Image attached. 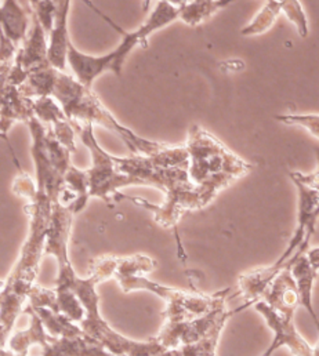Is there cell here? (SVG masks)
Segmentation results:
<instances>
[{"mask_svg": "<svg viewBox=\"0 0 319 356\" xmlns=\"http://www.w3.org/2000/svg\"><path fill=\"white\" fill-rule=\"evenodd\" d=\"M119 259L116 257H101L94 263L90 277L80 279L75 277L70 284L71 290L79 300L84 318L80 322L79 327L84 334L101 343L105 350L118 356H157L164 351L160 344L153 339L150 341H133L118 332H115L100 315L98 309V294L95 286L114 276Z\"/></svg>", "mask_w": 319, "mask_h": 356, "instance_id": "1", "label": "cell"}, {"mask_svg": "<svg viewBox=\"0 0 319 356\" xmlns=\"http://www.w3.org/2000/svg\"><path fill=\"white\" fill-rule=\"evenodd\" d=\"M187 154L191 158V184L209 204L216 193L231 181L250 172L251 166L231 155L219 141L198 127H192Z\"/></svg>", "mask_w": 319, "mask_h": 356, "instance_id": "2", "label": "cell"}, {"mask_svg": "<svg viewBox=\"0 0 319 356\" xmlns=\"http://www.w3.org/2000/svg\"><path fill=\"white\" fill-rule=\"evenodd\" d=\"M50 94H53L61 102L63 112L64 115H67L71 124L98 123L109 127L111 130L118 133L127 145L132 147L133 152H141L155 156L169 148V145L164 144H155L141 140L132 134L129 130L123 129L115 122L112 115L102 106V104L97 99V97L90 89L81 86L78 81L65 75L64 72H56Z\"/></svg>", "mask_w": 319, "mask_h": 356, "instance_id": "3", "label": "cell"}, {"mask_svg": "<svg viewBox=\"0 0 319 356\" xmlns=\"http://www.w3.org/2000/svg\"><path fill=\"white\" fill-rule=\"evenodd\" d=\"M178 14H180V7H174L169 1H160L153 15L150 17V19L139 31L132 33H125L118 49H115L107 56L93 57V56L83 54L77 47H74L72 42H70L68 53H67V64H70L80 85L90 89L94 79L107 71H111L115 75H120L122 65L126 60V56L136 46L141 43L146 46V40L150 33L177 19Z\"/></svg>", "mask_w": 319, "mask_h": 356, "instance_id": "4", "label": "cell"}, {"mask_svg": "<svg viewBox=\"0 0 319 356\" xmlns=\"http://www.w3.org/2000/svg\"><path fill=\"white\" fill-rule=\"evenodd\" d=\"M227 291L221 296V298L217 301V304L208 314H205L199 318H195L191 321H184V322H177V323L164 322L158 336L154 337V340L160 344L162 348L171 350V348H177L180 346L194 344V343L205 339L215 330H223L226 326V322L235 312H240V309H244L246 307H249L251 304V302H247L235 311H228L226 308Z\"/></svg>", "mask_w": 319, "mask_h": 356, "instance_id": "5", "label": "cell"}, {"mask_svg": "<svg viewBox=\"0 0 319 356\" xmlns=\"http://www.w3.org/2000/svg\"><path fill=\"white\" fill-rule=\"evenodd\" d=\"M74 214L75 213L72 206H64L60 202L52 204V216L46 232L43 253L54 256L59 261V276L56 286L57 290L68 289L71 282L77 277V273L68 257V241Z\"/></svg>", "mask_w": 319, "mask_h": 356, "instance_id": "6", "label": "cell"}, {"mask_svg": "<svg viewBox=\"0 0 319 356\" xmlns=\"http://www.w3.org/2000/svg\"><path fill=\"white\" fill-rule=\"evenodd\" d=\"M254 308L264 316L270 329L275 334L271 347L267 348L261 356H272L281 347L289 348L290 353L296 356H318V347H310V344L297 333L293 321L282 318L261 300L254 302Z\"/></svg>", "mask_w": 319, "mask_h": 356, "instance_id": "7", "label": "cell"}, {"mask_svg": "<svg viewBox=\"0 0 319 356\" xmlns=\"http://www.w3.org/2000/svg\"><path fill=\"white\" fill-rule=\"evenodd\" d=\"M261 298V301H264L282 318L293 321L295 311L300 305V300L289 268H285L274 277V280L263 293Z\"/></svg>", "mask_w": 319, "mask_h": 356, "instance_id": "8", "label": "cell"}, {"mask_svg": "<svg viewBox=\"0 0 319 356\" xmlns=\"http://www.w3.org/2000/svg\"><path fill=\"white\" fill-rule=\"evenodd\" d=\"M71 1H56L54 24L50 31V44L47 47V61L52 68L64 72L67 68V53L70 44L68 36V10Z\"/></svg>", "mask_w": 319, "mask_h": 356, "instance_id": "9", "label": "cell"}, {"mask_svg": "<svg viewBox=\"0 0 319 356\" xmlns=\"http://www.w3.org/2000/svg\"><path fill=\"white\" fill-rule=\"evenodd\" d=\"M42 356H118L111 354L97 340L83 332L72 337H53Z\"/></svg>", "mask_w": 319, "mask_h": 356, "instance_id": "10", "label": "cell"}, {"mask_svg": "<svg viewBox=\"0 0 319 356\" xmlns=\"http://www.w3.org/2000/svg\"><path fill=\"white\" fill-rule=\"evenodd\" d=\"M25 312H28L31 315V325H29V327L26 330L14 333L7 340L8 351H11L13 354L21 356H28L29 348L32 346H35V344L42 346L45 348L50 343V340L53 339L46 332L43 323L40 322V319L38 318V315L32 311V308L29 305L25 308Z\"/></svg>", "mask_w": 319, "mask_h": 356, "instance_id": "11", "label": "cell"}, {"mask_svg": "<svg viewBox=\"0 0 319 356\" xmlns=\"http://www.w3.org/2000/svg\"><path fill=\"white\" fill-rule=\"evenodd\" d=\"M289 269L299 293L300 305H303L309 311L316 325H318V318L313 307V284L314 280L318 277V270L310 266L309 259L306 256L297 257Z\"/></svg>", "mask_w": 319, "mask_h": 356, "instance_id": "12", "label": "cell"}, {"mask_svg": "<svg viewBox=\"0 0 319 356\" xmlns=\"http://www.w3.org/2000/svg\"><path fill=\"white\" fill-rule=\"evenodd\" d=\"M26 26L28 18L18 1H0V29L15 47L25 42Z\"/></svg>", "mask_w": 319, "mask_h": 356, "instance_id": "13", "label": "cell"}, {"mask_svg": "<svg viewBox=\"0 0 319 356\" xmlns=\"http://www.w3.org/2000/svg\"><path fill=\"white\" fill-rule=\"evenodd\" d=\"M32 311L38 315L46 332L52 337H72L81 332L79 326L75 325V322H72L64 314L54 312L47 308H32Z\"/></svg>", "mask_w": 319, "mask_h": 356, "instance_id": "14", "label": "cell"}, {"mask_svg": "<svg viewBox=\"0 0 319 356\" xmlns=\"http://www.w3.org/2000/svg\"><path fill=\"white\" fill-rule=\"evenodd\" d=\"M228 4L227 1H192L181 3L178 18H182L189 25H196L212 15L216 10Z\"/></svg>", "mask_w": 319, "mask_h": 356, "instance_id": "15", "label": "cell"}, {"mask_svg": "<svg viewBox=\"0 0 319 356\" xmlns=\"http://www.w3.org/2000/svg\"><path fill=\"white\" fill-rule=\"evenodd\" d=\"M56 296H57L59 312L64 314L72 322L80 323L81 319L84 318V309L78 297L71 290H56Z\"/></svg>", "mask_w": 319, "mask_h": 356, "instance_id": "16", "label": "cell"}, {"mask_svg": "<svg viewBox=\"0 0 319 356\" xmlns=\"http://www.w3.org/2000/svg\"><path fill=\"white\" fill-rule=\"evenodd\" d=\"M275 119L282 120L283 123H288V124H296V126L306 127V129L311 130V133L316 138H318V115H310V116L289 115V116H277Z\"/></svg>", "mask_w": 319, "mask_h": 356, "instance_id": "17", "label": "cell"}, {"mask_svg": "<svg viewBox=\"0 0 319 356\" xmlns=\"http://www.w3.org/2000/svg\"><path fill=\"white\" fill-rule=\"evenodd\" d=\"M1 356H21V355H17V354H13V353H11V351H8V350H6V351H4V354H3V355Z\"/></svg>", "mask_w": 319, "mask_h": 356, "instance_id": "18", "label": "cell"}, {"mask_svg": "<svg viewBox=\"0 0 319 356\" xmlns=\"http://www.w3.org/2000/svg\"><path fill=\"white\" fill-rule=\"evenodd\" d=\"M3 286H4V280H0V290L3 289Z\"/></svg>", "mask_w": 319, "mask_h": 356, "instance_id": "19", "label": "cell"}]
</instances>
